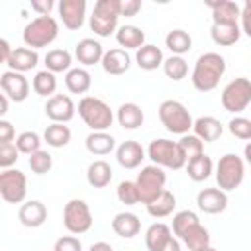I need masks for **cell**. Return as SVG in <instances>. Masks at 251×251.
Segmentation results:
<instances>
[{"mask_svg":"<svg viewBox=\"0 0 251 251\" xmlns=\"http://www.w3.org/2000/svg\"><path fill=\"white\" fill-rule=\"evenodd\" d=\"M39 61V55L35 49H29V47H16L8 59V67L10 71H16V73H25V71H31L35 69Z\"/></svg>","mask_w":251,"mask_h":251,"instance_id":"obj_22","label":"cell"},{"mask_svg":"<svg viewBox=\"0 0 251 251\" xmlns=\"http://www.w3.org/2000/svg\"><path fill=\"white\" fill-rule=\"evenodd\" d=\"M159 120L167 131L176 135H186L194 126L188 108L178 100H163L159 106Z\"/></svg>","mask_w":251,"mask_h":251,"instance_id":"obj_4","label":"cell"},{"mask_svg":"<svg viewBox=\"0 0 251 251\" xmlns=\"http://www.w3.org/2000/svg\"><path fill=\"white\" fill-rule=\"evenodd\" d=\"M53 6H55L53 0H43V2H41V0H33V2H31V8H33L39 16H49V12L53 10Z\"/></svg>","mask_w":251,"mask_h":251,"instance_id":"obj_51","label":"cell"},{"mask_svg":"<svg viewBox=\"0 0 251 251\" xmlns=\"http://www.w3.org/2000/svg\"><path fill=\"white\" fill-rule=\"evenodd\" d=\"M178 145H180V149H182V153H184V157H186V163H188L190 159H194V157H198V155L204 153V141H202L198 135H194V133L182 135L180 141H178Z\"/></svg>","mask_w":251,"mask_h":251,"instance_id":"obj_43","label":"cell"},{"mask_svg":"<svg viewBox=\"0 0 251 251\" xmlns=\"http://www.w3.org/2000/svg\"><path fill=\"white\" fill-rule=\"evenodd\" d=\"M135 63L143 71H155L157 67H163L165 57H163V51L157 45L145 43L143 47H139L135 51Z\"/></svg>","mask_w":251,"mask_h":251,"instance_id":"obj_25","label":"cell"},{"mask_svg":"<svg viewBox=\"0 0 251 251\" xmlns=\"http://www.w3.org/2000/svg\"><path fill=\"white\" fill-rule=\"evenodd\" d=\"M86 180L92 188H106L112 180V167L104 159H96L86 169Z\"/></svg>","mask_w":251,"mask_h":251,"instance_id":"obj_27","label":"cell"},{"mask_svg":"<svg viewBox=\"0 0 251 251\" xmlns=\"http://www.w3.org/2000/svg\"><path fill=\"white\" fill-rule=\"evenodd\" d=\"M104 47L100 41L92 39V37H84L76 43L75 47V57L80 65L84 67H90V65H96V63H102V57H104Z\"/></svg>","mask_w":251,"mask_h":251,"instance_id":"obj_16","label":"cell"},{"mask_svg":"<svg viewBox=\"0 0 251 251\" xmlns=\"http://www.w3.org/2000/svg\"><path fill=\"white\" fill-rule=\"evenodd\" d=\"M196 204L206 214H220L227 208V192L222 188H202L196 194Z\"/></svg>","mask_w":251,"mask_h":251,"instance_id":"obj_15","label":"cell"},{"mask_svg":"<svg viewBox=\"0 0 251 251\" xmlns=\"http://www.w3.org/2000/svg\"><path fill=\"white\" fill-rule=\"evenodd\" d=\"M59 16L63 20V25L71 31H76L82 27L86 18V2L84 0H61L59 2Z\"/></svg>","mask_w":251,"mask_h":251,"instance_id":"obj_13","label":"cell"},{"mask_svg":"<svg viewBox=\"0 0 251 251\" xmlns=\"http://www.w3.org/2000/svg\"><path fill=\"white\" fill-rule=\"evenodd\" d=\"M92 84V76L84 67H73L67 75H65V86L69 88V92L73 94H84L90 90Z\"/></svg>","mask_w":251,"mask_h":251,"instance_id":"obj_29","label":"cell"},{"mask_svg":"<svg viewBox=\"0 0 251 251\" xmlns=\"http://www.w3.org/2000/svg\"><path fill=\"white\" fill-rule=\"evenodd\" d=\"M116 41L124 49H135L137 51L139 47L145 45V33L137 25H122L116 31Z\"/></svg>","mask_w":251,"mask_h":251,"instance_id":"obj_31","label":"cell"},{"mask_svg":"<svg viewBox=\"0 0 251 251\" xmlns=\"http://www.w3.org/2000/svg\"><path fill=\"white\" fill-rule=\"evenodd\" d=\"M129 67H131V57L122 47L108 49L102 57V69L108 75H124L129 71Z\"/></svg>","mask_w":251,"mask_h":251,"instance_id":"obj_19","label":"cell"},{"mask_svg":"<svg viewBox=\"0 0 251 251\" xmlns=\"http://www.w3.org/2000/svg\"><path fill=\"white\" fill-rule=\"evenodd\" d=\"M171 237H173L171 227L163 222H155L145 231V245H147L149 251H161Z\"/></svg>","mask_w":251,"mask_h":251,"instance_id":"obj_28","label":"cell"},{"mask_svg":"<svg viewBox=\"0 0 251 251\" xmlns=\"http://www.w3.org/2000/svg\"><path fill=\"white\" fill-rule=\"evenodd\" d=\"M194 135H198L204 143H212L216 139H220V135L224 133V126L218 118L214 116H200L198 120H194Z\"/></svg>","mask_w":251,"mask_h":251,"instance_id":"obj_21","label":"cell"},{"mask_svg":"<svg viewBox=\"0 0 251 251\" xmlns=\"http://www.w3.org/2000/svg\"><path fill=\"white\" fill-rule=\"evenodd\" d=\"M112 229H114L116 235H120V237H124V239H131V237H135V235L139 233L141 222H139V218H137L135 214H131V212H120V214H116L114 220H112Z\"/></svg>","mask_w":251,"mask_h":251,"instance_id":"obj_23","label":"cell"},{"mask_svg":"<svg viewBox=\"0 0 251 251\" xmlns=\"http://www.w3.org/2000/svg\"><path fill=\"white\" fill-rule=\"evenodd\" d=\"M227 127H229V131H231L233 137L243 139V141H251V120L249 118L235 116V118L229 120Z\"/></svg>","mask_w":251,"mask_h":251,"instance_id":"obj_45","label":"cell"},{"mask_svg":"<svg viewBox=\"0 0 251 251\" xmlns=\"http://www.w3.org/2000/svg\"><path fill=\"white\" fill-rule=\"evenodd\" d=\"M20 149L16 147V143H0V167L2 169H10L16 161H18Z\"/></svg>","mask_w":251,"mask_h":251,"instance_id":"obj_46","label":"cell"},{"mask_svg":"<svg viewBox=\"0 0 251 251\" xmlns=\"http://www.w3.org/2000/svg\"><path fill=\"white\" fill-rule=\"evenodd\" d=\"M224 73H226V59L220 53L208 51L196 59L190 80L198 92H210L218 86Z\"/></svg>","mask_w":251,"mask_h":251,"instance_id":"obj_1","label":"cell"},{"mask_svg":"<svg viewBox=\"0 0 251 251\" xmlns=\"http://www.w3.org/2000/svg\"><path fill=\"white\" fill-rule=\"evenodd\" d=\"M239 20H241V31H243L247 37H251V0H247V2L241 6V16H239Z\"/></svg>","mask_w":251,"mask_h":251,"instance_id":"obj_48","label":"cell"},{"mask_svg":"<svg viewBox=\"0 0 251 251\" xmlns=\"http://www.w3.org/2000/svg\"><path fill=\"white\" fill-rule=\"evenodd\" d=\"M243 176H245V165L241 157H237L235 153H226L224 157H220L216 165L218 188H222L224 192L235 190L243 182Z\"/></svg>","mask_w":251,"mask_h":251,"instance_id":"obj_7","label":"cell"},{"mask_svg":"<svg viewBox=\"0 0 251 251\" xmlns=\"http://www.w3.org/2000/svg\"><path fill=\"white\" fill-rule=\"evenodd\" d=\"M243 155H245V161L251 165V141H247V145L243 149Z\"/></svg>","mask_w":251,"mask_h":251,"instance_id":"obj_56","label":"cell"},{"mask_svg":"<svg viewBox=\"0 0 251 251\" xmlns=\"http://www.w3.org/2000/svg\"><path fill=\"white\" fill-rule=\"evenodd\" d=\"M116 159L124 169H137L141 165V161L145 159V149L141 147V143L129 139V141H124L118 145Z\"/></svg>","mask_w":251,"mask_h":251,"instance_id":"obj_18","label":"cell"},{"mask_svg":"<svg viewBox=\"0 0 251 251\" xmlns=\"http://www.w3.org/2000/svg\"><path fill=\"white\" fill-rule=\"evenodd\" d=\"M27 165H29V169H31L35 175H45V173H49L51 167H53V157H51L47 151H41V149H39L37 153L29 155Z\"/></svg>","mask_w":251,"mask_h":251,"instance_id":"obj_44","label":"cell"},{"mask_svg":"<svg viewBox=\"0 0 251 251\" xmlns=\"http://www.w3.org/2000/svg\"><path fill=\"white\" fill-rule=\"evenodd\" d=\"M116 118H118V124H120L124 129H129V131L141 127V124H143V120H145L143 110H141L135 102H126V104H122V106L118 108Z\"/></svg>","mask_w":251,"mask_h":251,"instance_id":"obj_26","label":"cell"},{"mask_svg":"<svg viewBox=\"0 0 251 251\" xmlns=\"http://www.w3.org/2000/svg\"><path fill=\"white\" fill-rule=\"evenodd\" d=\"M147 157L153 161V165L173 169V171H178L186 165V157H184L178 141H171V139H165V137L153 139L149 143Z\"/></svg>","mask_w":251,"mask_h":251,"instance_id":"obj_5","label":"cell"},{"mask_svg":"<svg viewBox=\"0 0 251 251\" xmlns=\"http://www.w3.org/2000/svg\"><path fill=\"white\" fill-rule=\"evenodd\" d=\"M14 143L20 149V153H24V155H33L41 149V137L35 131H22Z\"/></svg>","mask_w":251,"mask_h":251,"instance_id":"obj_41","label":"cell"},{"mask_svg":"<svg viewBox=\"0 0 251 251\" xmlns=\"http://www.w3.org/2000/svg\"><path fill=\"white\" fill-rule=\"evenodd\" d=\"M86 149H88V153H92V155H98V157H102V155H108L110 151H114V147H116V139H114V135H110L108 131H90L88 135H86Z\"/></svg>","mask_w":251,"mask_h":251,"instance_id":"obj_30","label":"cell"},{"mask_svg":"<svg viewBox=\"0 0 251 251\" xmlns=\"http://www.w3.org/2000/svg\"><path fill=\"white\" fill-rule=\"evenodd\" d=\"M27 194V178L18 169H4L0 173V196L8 204H22Z\"/></svg>","mask_w":251,"mask_h":251,"instance_id":"obj_11","label":"cell"},{"mask_svg":"<svg viewBox=\"0 0 251 251\" xmlns=\"http://www.w3.org/2000/svg\"><path fill=\"white\" fill-rule=\"evenodd\" d=\"M63 226L73 235L86 233L92 227V214H90L88 204L80 198L69 200L63 208Z\"/></svg>","mask_w":251,"mask_h":251,"instance_id":"obj_10","label":"cell"},{"mask_svg":"<svg viewBox=\"0 0 251 251\" xmlns=\"http://www.w3.org/2000/svg\"><path fill=\"white\" fill-rule=\"evenodd\" d=\"M180 241L190 249V251H200L204 247L210 245V233L208 229L202 226V224H196L192 227H188L182 235H180Z\"/></svg>","mask_w":251,"mask_h":251,"instance_id":"obj_34","label":"cell"},{"mask_svg":"<svg viewBox=\"0 0 251 251\" xmlns=\"http://www.w3.org/2000/svg\"><path fill=\"white\" fill-rule=\"evenodd\" d=\"M12 51H14V49L10 47L8 39H0V61H2V63H8V59H10Z\"/></svg>","mask_w":251,"mask_h":251,"instance_id":"obj_52","label":"cell"},{"mask_svg":"<svg viewBox=\"0 0 251 251\" xmlns=\"http://www.w3.org/2000/svg\"><path fill=\"white\" fill-rule=\"evenodd\" d=\"M31 88L35 90V94L39 96H55V90H57V78H55V73L43 69L39 73H35L33 80H31Z\"/></svg>","mask_w":251,"mask_h":251,"instance_id":"obj_37","label":"cell"},{"mask_svg":"<svg viewBox=\"0 0 251 251\" xmlns=\"http://www.w3.org/2000/svg\"><path fill=\"white\" fill-rule=\"evenodd\" d=\"M73 57L67 49H51L45 55V69L51 73H69L71 71Z\"/></svg>","mask_w":251,"mask_h":251,"instance_id":"obj_36","label":"cell"},{"mask_svg":"<svg viewBox=\"0 0 251 251\" xmlns=\"http://www.w3.org/2000/svg\"><path fill=\"white\" fill-rule=\"evenodd\" d=\"M163 73L167 75V78L178 82V80H182L188 75V63L182 57H178V55H171L163 63Z\"/></svg>","mask_w":251,"mask_h":251,"instance_id":"obj_39","label":"cell"},{"mask_svg":"<svg viewBox=\"0 0 251 251\" xmlns=\"http://www.w3.org/2000/svg\"><path fill=\"white\" fill-rule=\"evenodd\" d=\"M120 16V0H98L94 4L88 25L96 35L108 37L110 33L116 31Z\"/></svg>","mask_w":251,"mask_h":251,"instance_id":"obj_6","label":"cell"},{"mask_svg":"<svg viewBox=\"0 0 251 251\" xmlns=\"http://www.w3.org/2000/svg\"><path fill=\"white\" fill-rule=\"evenodd\" d=\"M75 110H76L75 102L67 94H55V96L47 98V104H45V116L53 124H65V122L73 120Z\"/></svg>","mask_w":251,"mask_h":251,"instance_id":"obj_14","label":"cell"},{"mask_svg":"<svg viewBox=\"0 0 251 251\" xmlns=\"http://www.w3.org/2000/svg\"><path fill=\"white\" fill-rule=\"evenodd\" d=\"M78 116L92 131H106L114 122L112 108L96 96H84L78 102Z\"/></svg>","mask_w":251,"mask_h":251,"instance_id":"obj_3","label":"cell"},{"mask_svg":"<svg viewBox=\"0 0 251 251\" xmlns=\"http://www.w3.org/2000/svg\"><path fill=\"white\" fill-rule=\"evenodd\" d=\"M135 184H137L141 202H143V204H149L151 200H155V198L165 190L167 175H165L163 167L147 165V167H143V169L139 171Z\"/></svg>","mask_w":251,"mask_h":251,"instance_id":"obj_9","label":"cell"},{"mask_svg":"<svg viewBox=\"0 0 251 251\" xmlns=\"http://www.w3.org/2000/svg\"><path fill=\"white\" fill-rule=\"evenodd\" d=\"M161 251H182V249H180V241H178V239L173 235V237L167 241V245H165Z\"/></svg>","mask_w":251,"mask_h":251,"instance_id":"obj_53","label":"cell"},{"mask_svg":"<svg viewBox=\"0 0 251 251\" xmlns=\"http://www.w3.org/2000/svg\"><path fill=\"white\" fill-rule=\"evenodd\" d=\"M53 251H82V243L75 235H63L55 241Z\"/></svg>","mask_w":251,"mask_h":251,"instance_id":"obj_47","label":"cell"},{"mask_svg":"<svg viewBox=\"0 0 251 251\" xmlns=\"http://www.w3.org/2000/svg\"><path fill=\"white\" fill-rule=\"evenodd\" d=\"M141 10L139 0H120V14L122 16H135Z\"/></svg>","mask_w":251,"mask_h":251,"instance_id":"obj_50","label":"cell"},{"mask_svg":"<svg viewBox=\"0 0 251 251\" xmlns=\"http://www.w3.org/2000/svg\"><path fill=\"white\" fill-rule=\"evenodd\" d=\"M88 251H114V249H112V245L106 243V241H96V243L90 245Z\"/></svg>","mask_w":251,"mask_h":251,"instance_id":"obj_54","label":"cell"},{"mask_svg":"<svg viewBox=\"0 0 251 251\" xmlns=\"http://www.w3.org/2000/svg\"><path fill=\"white\" fill-rule=\"evenodd\" d=\"M175 206H176V198H175V194H173L171 190H167V188H165L155 200H151L149 204H145L149 216H153V218H165V216L173 214Z\"/></svg>","mask_w":251,"mask_h":251,"instance_id":"obj_33","label":"cell"},{"mask_svg":"<svg viewBox=\"0 0 251 251\" xmlns=\"http://www.w3.org/2000/svg\"><path fill=\"white\" fill-rule=\"evenodd\" d=\"M165 45L173 55L182 57L184 53H188L192 49V37L184 31V29H173L167 33L165 37Z\"/></svg>","mask_w":251,"mask_h":251,"instance_id":"obj_35","label":"cell"},{"mask_svg":"<svg viewBox=\"0 0 251 251\" xmlns=\"http://www.w3.org/2000/svg\"><path fill=\"white\" fill-rule=\"evenodd\" d=\"M200 251H218V249H214L212 245H208V247H204V249H200Z\"/></svg>","mask_w":251,"mask_h":251,"instance_id":"obj_57","label":"cell"},{"mask_svg":"<svg viewBox=\"0 0 251 251\" xmlns=\"http://www.w3.org/2000/svg\"><path fill=\"white\" fill-rule=\"evenodd\" d=\"M0 86H2V92L14 102H24L29 94V82L24 76V73L4 71L0 76Z\"/></svg>","mask_w":251,"mask_h":251,"instance_id":"obj_12","label":"cell"},{"mask_svg":"<svg viewBox=\"0 0 251 251\" xmlns=\"http://www.w3.org/2000/svg\"><path fill=\"white\" fill-rule=\"evenodd\" d=\"M8 100H10V98L2 92V94H0V116H6V114H8Z\"/></svg>","mask_w":251,"mask_h":251,"instance_id":"obj_55","label":"cell"},{"mask_svg":"<svg viewBox=\"0 0 251 251\" xmlns=\"http://www.w3.org/2000/svg\"><path fill=\"white\" fill-rule=\"evenodd\" d=\"M196 224H200L196 212H192V210H180V212H176V214L173 216V233L180 239V235H182L188 227H192V226H196Z\"/></svg>","mask_w":251,"mask_h":251,"instance_id":"obj_40","label":"cell"},{"mask_svg":"<svg viewBox=\"0 0 251 251\" xmlns=\"http://www.w3.org/2000/svg\"><path fill=\"white\" fill-rule=\"evenodd\" d=\"M116 196H118V200H120L122 204H126V206H135V204L141 202L137 184H135L133 180H122V182L118 184V188H116Z\"/></svg>","mask_w":251,"mask_h":251,"instance_id":"obj_42","label":"cell"},{"mask_svg":"<svg viewBox=\"0 0 251 251\" xmlns=\"http://www.w3.org/2000/svg\"><path fill=\"white\" fill-rule=\"evenodd\" d=\"M59 35V24L53 16H37L24 27V43L29 49H41L51 45Z\"/></svg>","mask_w":251,"mask_h":251,"instance_id":"obj_2","label":"cell"},{"mask_svg":"<svg viewBox=\"0 0 251 251\" xmlns=\"http://www.w3.org/2000/svg\"><path fill=\"white\" fill-rule=\"evenodd\" d=\"M210 35L216 45L229 47V45L237 43V39L241 37V25L239 24H212Z\"/></svg>","mask_w":251,"mask_h":251,"instance_id":"obj_24","label":"cell"},{"mask_svg":"<svg viewBox=\"0 0 251 251\" xmlns=\"http://www.w3.org/2000/svg\"><path fill=\"white\" fill-rule=\"evenodd\" d=\"M43 139L49 147H65L71 141V129L65 124H49L43 131Z\"/></svg>","mask_w":251,"mask_h":251,"instance_id":"obj_38","label":"cell"},{"mask_svg":"<svg viewBox=\"0 0 251 251\" xmlns=\"http://www.w3.org/2000/svg\"><path fill=\"white\" fill-rule=\"evenodd\" d=\"M222 106L224 110L231 112V114H239L243 112L249 104H251V80L245 76L233 78L231 82L226 84V88L222 90Z\"/></svg>","mask_w":251,"mask_h":251,"instance_id":"obj_8","label":"cell"},{"mask_svg":"<svg viewBox=\"0 0 251 251\" xmlns=\"http://www.w3.org/2000/svg\"><path fill=\"white\" fill-rule=\"evenodd\" d=\"M18 220L25 227H39L47 220V208L39 200H27L18 210Z\"/></svg>","mask_w":251,"mask_h":251,"instance_id":"obj_17","label":"cell"},{"mask_svg":"<svg viewBox=\"0 0 251 251\" xmlns=\"http://www.w3.org/2000/svg\"><path fill=\"white\" fill-rule=\"evenodd\" d=\"M212 173H214V161H212V157H208L206 153H202V155H198V157H194V159H190V161L186 163V175H188V178H192L194 182L206 180Z\"/></svg>","mask_w":251,"mask_h":251,"instance_id":"obj_32","label":"cell"},{"mask_svg":"<svg viewBox=\"0 0 251 251\" xmlns=\"http://www.w3.org/2000/svg\"><path fill=\"white\" fill-rule=\"evenodd\" d=\"M206 4L212 10L214 24H237V18L241 16V8L233 0H216Z\"/></svg>","mask_w":251,"mask_h":251,"instance_id":"obj_20","label":"cell"},{"mask_svg":"<svg viewBox=\"0 0 251 251\" xmlns=\"http://www.w3.org/2000/svg\"><path fill=\"white\" fill-rule=\"evenodd\" d=\"M14 141H16L14 126L8 120H0V143H14Z\"/></svg>","mask_w":251,"mask_h":251,"instance_id":"obj_49","label":"cell"}]
</instances>
